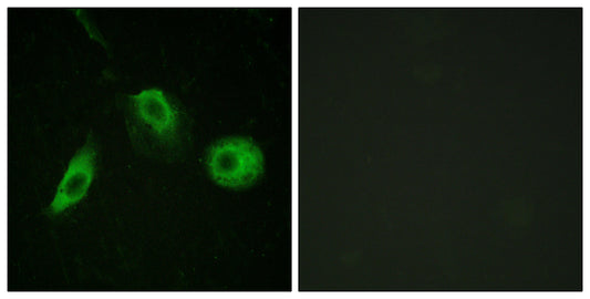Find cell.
<instances>
[{"label":"cell","instance_id":"3","mask_svg":"<svg viewBox=\"0 0 590 299\" xmlns=\"http://www.w3.org/2000/svg\"><path fill=\"white\" fill-rule=\"evenodd\" d=\"M96 152L91 138L74 154L61 179L48 213L59 214L81 200L94 177Z\"/></svg>","mask_w":590,"mask_h":299},{"label":"cell","instance_id":"2","mask_svg":"<svg viewBox=\"0 0 590 299\" xmlns=\"http://www.w3.org/2000/svg\"><path fill=\"white\" fill-rule=\"evenodd\" d=\"M206 166L217 184L242 188L262 175L265 158L261 148L250 138L227 137L208 148Z\"/></svg>","mask_w":590,"mask_h":299},{"label":"cell","instance_id":"1","mask_svg":"<svg viewBox=\"0 0 590 299\" xmlns=\"http://www.w3.org/2000/svg\"><path fill=\"white\" fill-rule=\"evenodd\" d=\"M125 120L134 146L147 155L166 156L177 151L185 133L178 104L163 90L151 87L127 95Z\"/></svg>","mask_w":590,"mask_h":299}]
</instances>
